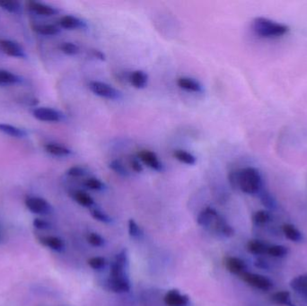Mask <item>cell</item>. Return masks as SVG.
<instances>
[{
    "instance_id": "obj_1",
    "label": "cell",
    "mask_w": 307,
    "mask_h": 306,
    "mask_svg": "<svg viewBox=\"0 0 307 306\" xmlns=\"http://www.w3.org/2000/svg\"><path fill=\"white\" fill-rule=\"evenodd\" d=\"M251 27L253 32L258 36L268 39L282 37L290 30L289 26L261 16L253 19Z\"/></svg>"
},
{
    "instance_id": "obj_2",
    "label": "cell",
    "mask_w": 307,
    "mask_h": 306,
    "mask_svg": "<svg viewBox=\"0 0 307 306\" xmlns=\"http://www.w3.org/2000/svg\"><path fill=\"white\" fill-rule=\"evenodd\" d=\"M238 189L249 195L258 194L262 191V178L258 169L245 167L237 172Z\"/></svg>"
},
{
    "instance_id": "obj_3",
    "label": "cell",
    "mask_w": 307,
    "mask_h": 306,
    "mask_svg": "<svg viewBox=\"0 0 307 306\" xmlns=\"http://www.w3.org/2000/svg\"><path fill=\"white\" fill-rule=\"evenodd\" d=\"M89 89L91 92L99 97L108 100H120L122 98V93L119 90L110 86L106 83L100 81H91L89 83Z\"/></svg>"
},
{
    "instance_id": "obj_4",
    "label": "cell",
    "mask_w": 307,
    "mask_h": 306,
    "mask_svg": "<svg viewBox=\"0 0 307 306\" xmlns=\"http://www.w3.org/2000/svg\"><path fill=\"white\" fill-rule=\"evenodd\" d=\"M24 203L31 213L40 216H48L53 214V206L44 198L40 197H28Z\"/></svg>"
},
{
    "instance_id": "obj_5",
    "label": "cell",
    "mask_w": 307,
    "mask_h": 306,
    "mask_svg": "<svg viewBox=\"0 0 307 306\" xmlns=\"http://www.w3.org/2000/svg\"><path fill=\"white\" fill-rule=\"evenodd\" d=\"M241 277L249 286L260 289V290H262V291H268L273 287V282L269 277L262 276L260 274H255V273L247 272L246 271V272L243 273L241 275Z\"/></svg>"
},
{
    "instance_id": "obj_6",
    "label": "cell",
    "mask_w": 307,
    "mask_h": 306,
    "mask_svg": "<svg viewBox=\"0 0 307 306\" xmlns=\"http://www.w3.org/2000/svg\"><path fill=\"white\" fill-rule=\"evenodd\" d=\"M33 114L36 120L44 122H60L65 118L62 112L48 107L36 108L33 112Z\"/></svg>"
},
{
    "instance_id": "obj_7",
    "label": "cell",
    "mask_w": 307,
    "mask_h": 306,
    "mask_svg": "<svg viewBox=\"0 0 307 306\" xmlns=\"http://www.w3.org/2000/svg\"><path fill=\"white\" fill-rule=\"evenodd\" d=\"M106 286L110 291L117 294L127 293L131 290V286L127 275L120 276H109Z\"/></svg>"
},
{
    "instance_id": "obj_8",
    "label": "cell",
    "mask_w": 307,
    "mask_h": 306,
    "mask_svg": "<svg viewBox=\"0 0 307 306\" xmlns=\"http://www.w3.org/2000/svg\"><path fill=\"white\" fill-rule=\"evenodd\" d=\"M0 49L8 56L27 59V53L21 45L11 40H0Z\"/></svg>"
},
{
    "instance_id": "obj_9",
    "label": "cell",
    "mask_w": 307,
    "mask_h": 306,
    "mask_svg": "<svg viewBox=\"0 0 307 306\" xmlns=\"http://www.w3.org/2000/svg\"><path fill=\"white\" fill-rule=\"evenodd\" d=\"M164 301L166 306L190 305V297L188 295L182 294L176 289H172L167 292L165 294Z\"/></svg>"
},
{
    "instance_id": "obj_10",
    "label": "cell",
    "mask_w": 307,
    "mask_h": 306,
    "mask_svg": "<svg viewBox=\"0 0 307 306\" xmlns=\"http://www.w3.org/2000/svg\"><path fill=\"white\" fill-rule=\"evenodd\" d=\"M139 158L144 164L155 171L157 172L164 171V165L162 164L161 161L159 160L157 154L154 153L152 151L141 150L139 153Z\"/></svg>"
},
{
    "instance_id": "obj_11",
    "label": "cell",
    "mask_w": 307,
    "mask_h": 306,
    "mask_svg": "<svg viewBox=\"0 0 307 306\" xmlns=\"http://www.w3.org/2000/svg\"><path fill=\"white\" fill-rule=\"evenodd\" d=\"M218 217H219V213L216 209L208 207L206 209H203L202 211L199 214L197 222L200 226L210 230V227L212 226V224L215 223V221L217 220Z\"/></svg>"
},
{
    "instance_id": "obj_12",
    "label": "cell",
    "mask_w": 307,
    "mask_h": 306,
    "mask_svg": "<svg viewBox=\"0 0 307 306\" xmlns=\"http://www.w3.org/2000/svg\"><path fill=\"white\" fill-rule=\"evenodd\" d=\"M225 268L229 272L235 275H242L243 273L246 272L247 265L242 259L237 257H227L225 259Z\"/></svg>"
},
{
    "instance_id": "obj_13",
    "label": "cell",
    "mask_w": 307,
    "mask_h": 306,
    "mask_svg": "<svg viewBox=\"0 0 307 306\" xmlns=\"http://www.w3.org/2000/svg\"><path fill=\"white\" fill-rule=\"evenodd\" d=\"M39 240L42 245L57 252H62L66 248L65 242L58 236H42Z\"/></svg>"
},
{
    "instance_id": "obj_14",
    "label": "cell",
    "mask_w": 307,
    "mask_h": 306,
    "mask_svg": "<svg viewBox=\"0 0 307 306\" xmlns=\"http://www.w3.org/2000/svg\"><path fill=\"white\" fill-rule=\"evenodd\" d=\"M60 27L67 30H75L79 28H86V22L74 15H64L60 20Z\"/></svg>"
},
{
    "instance_id": "obj_15",
    "label": "cell",
    "mask_w": 307,
    "mask_h": 306,
    "mask_svg": "<svg viewBox=\"0 0 307 306\" xmlns=\"http://www.w3.org/2000/svg\"><path fill=\"white\" fill-rule=\"evenodd\" d=\"M177 85L182 89L186 90L193 93H201L203 87L200 83L190 78H180L177 80Z\"/></svg>"
},
{
    "instance_id": "obj_16",
    "label": "cell",
    "mask_w": 307,
    "mask_h": 306,
    "mask_svg": "<svg viewBox=\"0 0 307 306\" xmlns=\"http://www.w3.org/2000/svg\"><path fill=\"white\" fill-rule=\"evenodd\" d=\"M29 8L32 11L36 13L38 15H44V16H53V15L58 14V9L53 7H50L49 5L43 4L40 2H35L32 1L29 2Z\"/></svg>"
},
{
    "instance_id": "obj_17",
    "label": "cell",
    "mask_w": 307,
    "mask_h": 306,
    "mask_svg": "<svg viewBox=\"0 0 307 306\" xmlns=\"http://www.w3.org/2000/svg\"><path fill=\"white\" fill-rule=\"evenodd\" d=\"M0 132L15 138H24L28 136V133L25 130L16 127L11 124L0 123Z\"/></svg>"
},
{
    "instance_id": "obj_18",
    "label": "cell",
    "mask_w": 307,
    "mask_h": 306,
    "mask_svg": "<svg viewBox=\"0 0 307 306\" xmlns=\"http://www.w3.org/2000/svg\"><path fill=\"white\" fill-rule=\"evenodd\" d=\"M148 80V75L142 70H136L130 75V82L137 89H143L146 87Z\"/></svg>"
},
{
    "instance_id": "obj_19",
    "label": "cell",
    "mask_w": 307,
    "mask_h": 306,
    "mask_svg": "<svg viewBox=\"0 0 307 306\" xmlns=\"http://www.w3.org/2000/svg\"><path fill=\"white\" fill-rule=\"evenodd\" d=\"M282 230H283L285 236L292 242L298 243L303 240L302 233L293 224H285L282 227Z\"/></svg>"
},
{
    "instance_id": "obj_20",
    "label": "cell",
    "mask_w": 307,
    "mask_h": 306,
    "mask_svg": "<svg viewBox=\"0 0 307 306\" xmlns=\"http://www.w3.org/2000/svg\"><path fill=\"white\" fill-rule=\"evenodd\" d=\"M21 82L22 79L19 75L5 69H0V86L16 85Z\"/></svg>"
},
{
    "instance_id": "obj_21",
    "label": "cell",
    "mask_w": 307,
    "mask_h": 306,
    "mask_svg": "<svg viewBox=\"0 0 307 306\" xmlns=\"http://www.w3.org/2000/svg\"><path fill=\"white\" fill-rule=\"evenodd\" d=\"M45 150L48 153L53 155V156H55V157H68L72 154L71 150L68 148V147L61 146V145H58V144H54V143L47 144L45 146Z\"/></svg>"
},
{
    "instance_id": "obj_22",
    "label": "cell",
    "mask_w": 307,
    "mask_h": 306,
    "mask_svg": "<svg viewBox=\"0 0 307 306\" xmlns=\"http://www.w3.org/2000/svg\"><path fill=\"white\" fill-rule=\"evenodd\" d=\"M73 198L79 205L85 208H92L94 205V198L85 191H76L73 193Z\"/></svg>"
},
{
    "instance_id": "obj_23",
    "label": "cell",
    "mask_w": 307,
    "mask_h": 306,
    "mask_svg": "<svg viewBox=\"0 0 307 306\" xmlns=\"http://www.w3.org/2000/svg\"><path fill=\"white\" fill-rule=\"evenodd\" d=\"M269 246L266 243L260 240H251L247 244V249L251 253L254 255H262L267 253Z\"/></svg>"
},
{
    "instance_id": "obj_24",
    "label": "cell",
    "mask_w": 307,
    "mask_h": 306,
    "mask_svg": "<svg viewBox=\"0 0 307 306\" xmlns=\"http://www.w3.org/2000/svg\"><path fill=\"white\" fill-rule=\"evenodd\" d=\"M173 157H175L177 160L180 161L181 163L188 165H194L197 162L196 157L192 154L189 153L185 150H175L173 153Z\"/></svg>"
},
{
    "instance_id": "obj_25",
    "label": "cell",
    "mask_w": 307,
    "mask_h": 306,
    "mask_svg": "<svg viewBox=\"0 0 307 306\" xmlns=\"http://www.w3.org/2000/svg\"><path fill=\"white\" fill-rule=\"evenodd\" d=\"M271 300L277 304L284 306H296L291 302V296L289 291H279L271 296Z\"/></svg>"
},
{
    "instance_id": "obj_26",
    "label": "cell",
    "mask_w": 307,
    "mask_h": 306,
    "mask_svg": "<svg viewBox=\"0 0 307 306\" xmlns=\"http://www.w3.org/2000/svg\"><path fill=\"white\" fill-rule=\"evenodd\" d=\"M293 290L299 293H307V275L296 276L290 281Z\"/></svg>"
},
{
    "instance_id": "obj_27",
    "label": "cell",
    "mask_w": 307,
    "mask_h": 306,
    "mask_svg": "<svg viewBox=\"0 0 307 306\" xmlns=\"http://www.w3.org/2000/svg\"><path fill=\"white\" fill-rule=\"evenodd\" d=\"M34 30L37 34L48 35V36L56 35L60 33V28L54 24H38L34 27Z\"/></svg>"
},
{
    "instance_id": "obj_28",
    "label": "cell",
    "mask_w": 307,
    "mask_h": 306,
    "mask_svg": "<svg viewBox=\"0 0 307 306\" xmlns=\"http://www.w3.org/2000/svg\"><path fill=\"white\" fill-rule=\"evenodd\" d=\"M0 8H2L5 11L12 14H15L21 11L22 6L19 1L15 0H1L0 1Z\"/></svg>"
},
{
    "instance_id": "obj_29",
    "label": "cell",
    "mask_w": 307,
    "mask_h": 306,
    "mask_svg": "<svg viewBox=\"0 0 307 306\" xmlns=\"http://www.w3.org/2000/svg\"><path fill=\"white\" fill-rule=\"evenodd\" d=\"M109 168L113 170V172H116L117 174L122 176V177H129L130 176V172L127 171V169L125 167V165L122 164V162L118 160V159L110 162Z\"/></svg>"
},
{
    "instance_id": "obj_30",
    "label": "cell",
    "mask_w": 307,
    "mask_h": 306,
    "mask_svg": "<svg viewBox=\"0 0 307 306\" xmlns=\"http://www.w3.org/2000/svg\"><path fill=\"white\" fill-rule=\"evenodd\" d=\"M87 263H88V265H89L91 269L97 270V271L105 269L106 268V266H107L106 259L104 257H100V256L91 258V259L88 260Z\"/></svg>"
},
{
    "instance_id": "obj_31",
    "label": "cell",
    "mask_w": 307,
    "mask_h": 306,
    "mask_svg": "<svg viewBox=\"0 0 307 306\" xmlns=\"http://www.w3.org/2000/svg\"><path fill=\"white\" fill-rule=\"evenodd\" d=\"M261 202H262V205L268 209L273 210V209H277V205L276 199L273 198L272 195L267 191H263L261 193Z\"/></svg>"
},
{
    "instance_id": "obj_32",
    "label": "cell",
    "mask_w": 307,
    "mask_h": 306,
    "mask_svg": "<svg viewBox=\"0 0 307 306\" xmlns=\"http://www.w3.org/2000/svg\"><path fill=\"white\" fill-rule=\"evenodd\" d=\"M253 222L257 225H262V224H267L271 220V216L270 212L266 210H259L253 215Z\"/></svg>"
},
{
    "instance_id": "obj_33",
    "label": "cell",
    "mask_w": 307,
    "mask_h": 306,
    "mask_svg": "<svg viewBox=\"0 0 307 306\" xmlns=\"http://www.w3.org/2000/svg\"><path fill=\"white\" fill-rule=\"evenodd\" d=\"M267 253L271 257L283 258L289 253V249L283 245H272L269 246Z\"/></svg>"
},
{
    "instance_id": "obj_34",
    "label": "cell",
    "mask_w": 307,
    "mask_h": 306,
    "mask_svg": "<svg viewBox=\"0 0 307 306\" xmlns=\"http://www.w3.org/2000/svg\"><path fill=\"white\" fill-rule=\"evenodd\" d=\"M127 228H129V235L131 238L139 239L143 235V232L139 224H137L134 219H130L127 222Z\"/></svg>"
},
{
    "instance_id": "obj_35",
    "label": "cell",
    "mask_w": 307,
    "mask_h": 306,
    "mask_svg": "<svg viewBox=\"0 0 307 306\" xmlns=\"http://www.w3.org/2000/svg\"><path fill=\"white\" fill-rule=\"evenodd\" d=\"M91 216L93 217L94 219L95 220L101 222V223H105V224H110L112 223V217H110L109 215L101 211V209H94L91 210Z\"/></svg>"
},
{
    "instance_id": "obj_36",
    "label": "cell",
    "mask_w": 307,
    "mask_h": 306,
    "mask_svg": "<svg viewBox=\"0 0 307 306\" xmlns=\"http://www.w3.org/2000/svg\"><path fill=\"white\" fill-rule=\"evenodd\" d=\"M60 48L62 53L68 56H74L80 52L79 46L73 42H63Z\"/></svg>"
},
{
    "instance_id": "obj_37",
    "label": "cell",
    "mask_w": 307,
    "mask_h": 306,
    "mask_svg": "<svg viewBox=\"0 0 307 306\" xmlns=\"http://www.w3.org/2000/svg\"><path fill=\"white\" fill-rule=\"evenodd\" d=\"M85 186L88 188V189H90V190H93V191H103V190H105V183L97 179V178H94V177L86 180Z\"/></svg>"
},
{
    "instance_id": "obj_38",
    "label": "cell",
    "mask_w": 307,
    "mask_h": 306,
    "mask_svg": "<svg viewBox=\"0 0 307 306\" xmlns=\"http://www.w3.org/2000/svg\"><path fill=\"white\" fill-rule=\"evenodd\" d=\"M87 242L94 247H101L105 244V238L96 233H90L87 235Z\"/></svg>"
},
{
    "instance_id": "obj_39",
    "label": "cell",
    "mask_w": 307,
    "mask_h": 306,
    "mask_svg": "<svg viewBox=\"0 0 307 306\" xmlns=\"http://www.w3.org/2000/svg\"><path fill=\"white\" fill-rule=\"evenodd\" d=\"M33 224H34V228H36L37 230L40 231H45V230H49L52 228V224L49 223V221L45 220V219H42V218H34L33 221Z\"/></svg>"
},
{
    "instance_id": "obj_40",
    "label": "cell",
    "mask_w": 307,
    "mask_h": 306,
    "mask_svg": "<svg viewBox=\"0 0 307 306\" xmlns=\"http://www.w3.org/2000/svg\"><path fill=\"white\" fill-rule=\"evenodd\" d=\"M87 172L85 168H83L81 166H72L67 171V174L70 177H83L86 175Z\"/></svg>"
},
{
    "instance_id": "obj_41",
    "label": "cell",
    "mask_w": 307,
    "mask_h": 306,
    "mask_svg": "<svg viewBox=\"0 0 307 306\" xmlns=\"http://www.w3.org/2000/svg\"><path fill=\"white\" fill-rule=\"evenodd\" d=\"M114 262H116L117 263H119L120 265L124 266V267H127V263H129V259H127V250H121L119 253L117 254L116 257Z\"/></svg>"
},
{
    "instance_id": "obj_42",
    "label": "cell",
    "mask_w": 307,
    "mask_h": 306,
    "mask_svg": "<svg viewBox=\"0 0 307 306\" xmlns=\"http://www.w3.org/2000/svg\"><path fill=\"white\" fill-rule=\"evenodd\" d=\"M131 165L132 170L135 172H138V173L142 172L143 170H144L142 165L140 164V162H139L138 158H132L131 160Z\"/></svg>"
},
{
    "instance_id": "obj_43",
    "label": "cell",
    "mask_w": 307,
    "mask_h": 306,
    "mask_svg": "<svg viewBox=\"0 0 307 306\" xmlns=\"http://www.w3.org/2000/svg\"><path fill=\"white\" fill-rule=\"evenodd\" d=\"M237 172H238V171H234V172H230V174H229V183H230L231 186H232L234 189H237V188H238Z\"/></svg>"
},
{
    "instance_id": "obj_44",
    "label": "cell",
    "mask_w": 307,
    "mask_h": 306,
    "mask_svg": "<svg viewBox=\"0 0 307 306\" xmlns=\"http://www.w3.org/2000/svg\"><path fill=\"white\" fill-rule=\"evenodd\" d=\"M255 266L259 269H269V265L265 261H263L262 259H259L255 262Z\"/></svg>"
},
{
    "instance_id": "obj_45",
    "label": "cell",
    "mask_w": 307,
    "mask_h": 306,
    "mask_svg": "<svg viewBox=\"0 0 307 306\" xmlns=\"http://www.w3.org/2000/svg\"><path fill=\"white\" fill-rule=\"evenodd\" d=\"M92 54L94 58H96L98 60H105V53H101L99 49H92Z\"/></svg>"
}]
</instances>
